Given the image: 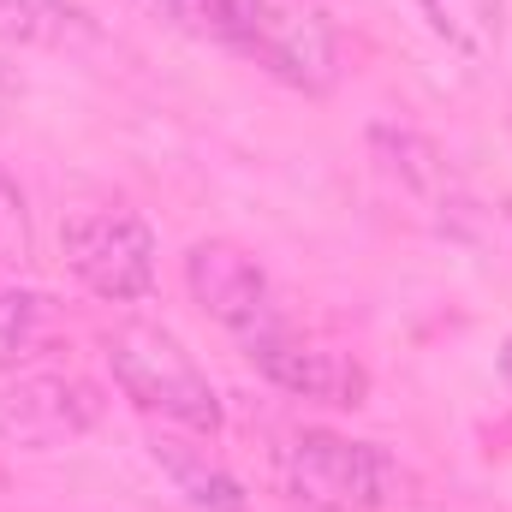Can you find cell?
Wrapping results in <instances>:
<instances>
[{
	"instance_id": "14",
	"label": "cell",
	"mask_w": 512,
	"mask_h": 512,
	"mask_svg": "<svg viewBox=\"0 0 512 512\" xmlns=\"http://www.w3.org/2000/svg\"><path fill=\"white\" fill-rule=\"evenodd\" d=\"M161 18H173V24H185V30H215L221 36V24H215V0H149Z\"/></svg>"
},
{
	"instance_id": "5",
	"label": "cell",
	"mask_w": 512,
	"mask_h": 512,
	"mask_svg": "<svg viewBox=\"0 0 512 512\" xmlns=\"http://www.w3.org/2000/svg\"><path fill=\"white\" fill-rule=\"evenodd\" d=\"M60 256L78 274V286H90L108 304H137L155 286V233L126 209H96L66 221Z\"/></svg>"
},
{
	"instance_id": "6",
	"label": "cell",
	"mask_w": 512,
	"mask_h": 512,
	"mask_svg": "<svg viewBox=\"0 0 512 512\" xmlns=\"http://www.w3.org/2000/svg\"><path fill=\"white\" fill-rule=\"evenodd\" d=\"M102 399L84 376H24L0 393V441L6 447H60L78 441L84 429H96Z\"/></svg>"
},
{
	"instance_id": "11",
	"label": "cell",
	"mask_w": 512,
	"mask_h": 512,
	"mask_svg": "<svg viewBox=\"0 0 512 512\" xmlns=\"http://www.w3.org/2000/svg\"><path fill=\"white\" fill-rule=\"evenodd\" d=\"M90 36V18L60 6V0H0V42H30V48H66Z\"/></svg>"
},
{
	"instance_id": "10",
	"label": "cell",
	"mask_w": 512,
	"mask_h": 512,
	"mask_svg": "<svg viewBox=\"0 0 512 512\" xmlns=\"http://www.w3.org/2000/svg\"><path fill=\"white\" fill-rule=\"evenodd\" d=\"M54 340V298L30 286L0 292V370H24Z\"/></svg>"
},
{
	"instance_id": "2",
	"label": "cell",
	"mask_w": 512,
	"mask_h": 512,
	"mask_svg": "<svg viewBox=\"0 0 512 512\" xmlns=\"http://www.w3.org/2000/svg\"><path fill=\"white\" fill-rule=\"evenodd\" d=\"M102 352H108V370L114 382L126 387L131 405L179 423V429H197V435H215L221 429V399L209 376L197 370V358L155 322H120L102 334Z\"/></svg>"
},
{
	"instance_id": "3",
	"label": "cell",
	"mask_w": 512,
	"mask_h": 512,
	"mask_svg": "<svg viewBox=\"0 0 512 512\" xmlns=\"http://www.w3.org/2000/svg\"><path fill=\"white\" fill-rule=\"evenodd\" d=\"M215 24L227 42H239L262 72L304 96H328L340 78L334 30L304 0H215Z\"/></svg>"
},
{
	"instance_id": "13",
	"label": "cell",
	"mask_w": 512,
	"mask_h": 512,
	"mask_svg": "<svg viewBox=\"0 0 512 512\" xmlns=\"http://www.w3.org/2000/svg\"><path fill=\"white\" fill-rule=\"evenodd\" d=\"M30 256V215H24V191L18 179L0 167V262H24Z\"/></svg>"
},
{
	"instance_id": "8",
	"label": "cell",
	"mask_w": 512,
	"mask_h": 512,
	"mask_svg": "<svg viewBox=\"0 0 512 512\" xmlns=\"http://www.w3.org/2000/svg\"><path fill=\"white\" fill-rule=\"evenodd\" d=\"M370 149H376V167H382L423 215H435L441 227H459V215L471 209V197H465L453 161L441 155V143H429L423 131L376 126L370 131Z\"/></svg>"
},
{
	"instance_id": "4",
	"label": "cell",
	"mask_w": 512,
	"mask_h": 512,
	"mask_svg": "<svg viewBox=\"0 0 512 512\" xmlns=\"http://www.w3.org/2000/svg\"><path fill=\"white\" fill-rule=\"evenodd\" d=\"M185 286H191V298H197L227 334H239L245 346L292 328V322H286V304H280V292H274V280H268V268H262L251 251L227 245V239L191 245V256H185Z\"/></svg>"
},
{
	"instance_id": "12",
	"label": "cell",
	"mask_w": 512,
	"mask_h": 512,
	"mask_svg": "<svg viewBox=\"0 0 512 512\" xmlns=\"http://www.w3.org/2000/svg\"><path fill=\"white\" fill-rule=\"evenodd\" d=\"M161 453V465L173 471V483L197 501V507H209V512H245V489L221 471V465H209V459H197V453H185L179 441H161L155 447Z\"/></svg>"
},
{
	"instance_id": "9",
	"label": "cell",
	"mask_w": 512,
	"mask_h": 512,
	"mask_svg": "<svg viewBox=\"0 0 512 512\" xmlns=\"http://www.w3.org/2000/svg\"><path fill=\"white\" fill-rule=\"evenodd\" d=\"M441 42H453L465 60H495L507 36V0H417Z\"/></svg>"
},
{
	"instance_id": "7",
	"label": "cell",
	"mask_w": 512,
	"mask_h": 512,
	"mask_svg": "<svg viewBox=\"0 0 512 512\" xmlns=\"http://www.w3.org/2000/svg\"><path fill=\"white\" fill-rule=\"evenodd\" d=\"M245 352L274 387H286L298 399H316V405H364V393H370V376H364V364L352 352L304 340L298 328L268 334V340H256Z\"/></svg>"
},
{
	"instance_id": "15",
	"label": "cell",
	"mask_w": 512,
	"mask_h": 512,
	"mask_svg": "<svg viewBox=\"0 0 512 512\" xmlns=\"http://www.w3.org/2000/svg\"><path fill=\"white\" fill-rule=\"evenodd\" d=\"M501 376H507V387H512V340L501 346Z\"/></svg>"
},
{
	"instance_id": "1",
	"label": "cell",
	"mask_w": 512,
	"mask_h": 512,
	"mask_svg": "<svg viewBox=\"0 0 512 512\" xmlns=\"http://www.w3.org/2000/svg\"><path fill=\"white\" fill-rule=\"evenodd\" d=\"M393 459L376 441L304 429L274 453V489L292 512H382L393 501Z\"/></svg>"
}]
</instances>
